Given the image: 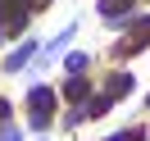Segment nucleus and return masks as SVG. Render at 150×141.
Here are the masks:
<instances>
[{"instance_id":"f257e3e1","label":"nucleus","mask_w":150,"mask_h":141,"mask_svg":"<svg viewBox=\"0 0 150 141\" xmlns=\"http://www.w3.org/2000/svg\"><path fill=\"white\" fill-rule=\"evenodd\" d=\"M32 123H37V128H46L50 123V109H55V91H46V86H32Z\"/></svg>"},{"instance_id":"423d86ee","label":"nucleus","mask_w":150,"mask_h":141,"mask_svg":"<svg viewBox=\"0 0 150 141\" xmlns=\"http://www.w3.org/2000/svg\"><path fill=\"white\" fill-rule=\"evenodd\" d=\"M109 141H141V132H137V128H127V132H118V137H109Z\"/></svg>"},{"instance_id":"20e7f679","label":"nucleus","mask_w":150,"mask_h":141,"mask_svg":"<svg viewBox=\"0 0 150 141\" xmlns=\"http://www.w3.org/2000/svg\"><path fill=\"white\" fill-rule=\"evenodd\" d=\"M28 55H32V41H28V46H18V50H14V55L5 59V68H23V64H28Z\"/></svg>"},{"instance_id":"7ed1b4c3","label":"nucleus","mask_w":150,"mask_h":141,"mask_svg":"<svg viewBox=\"0 0 150 141\" xmlns=\"http://www.w3.org/2000/svg\"><path fill=\"white\" fill-rule=\"evenodd\" d=\"M123 9H127V0H100V14H105V18H123Z\"/></svg>"},{"instance_id":"f03ea898","label":"nucleus","mask_w":150,"mask_h":141,"mask_svg":"<svg viewBox=\"0 0 150 141\" xmlns=\"http://www.w3.org/2000/svg\"><path fill=\"white\" fill-rule=\"evenodd\" d=\"M127 91H132V73H114V77H109V91H105V96H109V100H123Z\"/></svg>"},{"instance_id":"39448f33","label":"nucleus","mask_w":150,"mask_h":141,"mask_svg":"<svg viewBox=\"0 0 150 141\" xmlns=\"http://www.w3.org/2000/svg\"><path fill=\"white\" fill-rule=\"evenodd\" d=\"M64 96H68V100H82V96H86V82H82V77H73V82L64 86Z\"/></svg>"}]
</instances>
